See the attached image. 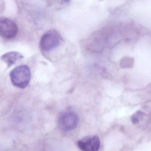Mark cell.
<instances>
[{
    "mask_svg": "<svg viewBox=\"0 0 151 151\" xmlns=\"http://www.w3.org/2000/svg\"><path fill=\"white\" fill-rule=\"evenodd\" d=\"M77 144L82 151H98L100 148V142L98 137H87L78 141Z\"/></svg>",
    "mask_w": 151,
    "mask_h": 151,
    "instance_id": "obj_5",
    "label": "cell"
},
{
    "mask_svg": "<svg viewBox=\"0 0 151 151\" xmlns=\"http://www.w3.org/2000/svg\"><path fill=\"white\" fill-rule=\"evenodd\" d=\"M17 24L10 19L1 17L0 18V36L5 39L14 38L18 33Z\"/></svg>",
    "mask_w": 151,
    "mask_h": 151,
    "instance_id": "obj_4",
    "label": "cell"
},
{
    "mask_svg": "<svg viewBox=\"0 0 151 151\" xmlns=\"http://www.w3.org/2000/svg\"><path fill=\"white\" fill-rule=\"evenodd\" d=\"M23 58V56L20 53L16 51H11L5 53L1 56V59L7 64L8 67L14 64L17 61Z\"/></svg>",
    "mask_w": 151,
    "mask_h": 151,
    "instance_id": "obj_6",
    "label": "cell"
},
{
    "mask_svg": "<svg viewBox=\"0 0 151 151\" xmlns=\"http://www.w3.org/2000/svg\"><path fill=\"white\" fill-rule=\"evenodd\" d=\"M10 77L13 86L19 88L24 89L28 86L30 82L31 71L28 66L22 65L12 71Z\"/></svg>",
    "mask_w": 151,
    "mask_h": 151,
    "instance_id": "obj_1",
    "label": "cell"
},
{
    "mask_svg": "<svg viewBox=\"0 0 151 151\" xmlns=\"http://www.w3.org/2000/svg\"><path fill=\"white\" fill-rule=\"evenodd\" d=\"M79 122L78 115L73 111L63 113L58 118V125L62 130L65 131L74 129Z\"/></svg>",
    "mask_w": 151,
    "mask_h": 151,
    "instance_id": "obj_3",
    "label": "cell"
},
{
    "mask_svg": "<svg viewBox=\"0 0 151 151\" xmlns=\"http://www.w3.org/2000/svg\"><path fill=\"white\" fill-rule=\"evenodd\" d=\"M62 37L55 29H51L45 33L41 38L40 48L43 52H50L60 45Z\"/></svg>",
    "mask_w": 151,
    "mask_h": 151,
    "instance_id": "obj_2",
    "label": "cell"
},
{
    "mask_svg": "<svg viewBox=\"0 0 151 151\" xmlns=\"http://www.w3.org/2000/svg\"><path fill=\"white\" fill-rule=\"evenodd\" d=\"M143 116V113L142 111H137L136 113L132 116L131 118V121L134 124H137L139 122L140 119L142 118Z\"/></svg>",
    "mask_w": 151,
    "mask_h": 151,
    "instance_id": "obj_7",
    "label": "cell"
}]
</instances>
